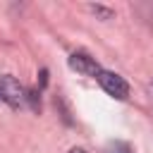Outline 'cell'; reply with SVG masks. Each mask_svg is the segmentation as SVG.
I'll return each mask as SVG.
<instances>
[{"label":"cell","instance_id":"4","mask_svg":"<svg viewBox=\"0 0 153 153\" xmlns=\"http://www.w3.org/2000/svg\"><path fill=\"white\" fill-rule=\"evenodd\" d=\"M105 153H131V148L127 141H110L105 146Z\"/></svg>","mask_w":153,"mask_h":153},{"label":"cell","instance_id":"3","mask_svg":"<svg viewBox=\"0 0 153 153\" xmlns=\"http://www.w3.org/2000/svg\"><path fill=\"white\" fill-rule=\"evenodd\" d=\"M69 67H72L74 72L86 74V76H96V74L100 72L98 62H96L93 57H88L86 53H74V55H69Z\"/></svg>","mask_w":153,"mask_h":153},{"label":"cell","instance_id":"5","mask_svg":"<svg viewBox=\"0 0 153 153\" xmlns=\"http://www.w3.org/2000/svg\"><path fill=\"white\" fill-rule=\"evenodd\" d=\"M91 12H96V14H98V17H103V19H110V17H112V10L100 7V5H93V7H91Z\"/></svg>","mask_w":153,"mask_h":153},{"label":"cell","instance_id":"6","mask_svg":"<svg viewBox=\"0 0 153 153\" xmlns=\"http://www.w3.org/2000/svg\"><path fill=\"white\" fill-rule=\"evenodd\" d=\"M69 153H86V151H84V148H72Z\"/></svg>","mask_w":153,"mask_h":153},{"label":"cell","instance_id":"2","mask_svg":"<svg viewBox=\"0 0 153 153\" xmlns=\"http://www.w3.org/2000/svg\"><path fill=\"white\" fill-rule=\"evenodd\" d=\"M0 98L12 108H22L26 103V88L14 76H2L0 79Z\"/></svg>","mask_w":153,"mask_h":153},{"label":"cell","instance_id":"1","mask_svg":"<svg viewBox=\"0 0 153 153\" xmlns=\"http://www.w3.org/2000/svg\"><path fill=\"white\" fill-rule=\"evenodd\" d=\"M96 79H98L100 88H103L108 96H112V98H117V100H124V98L129 96V84H127L120 74L108 72V69H100V72L96 74Z\"/></svg>","mask_w":153,"mask_h":153}]
</instances>
